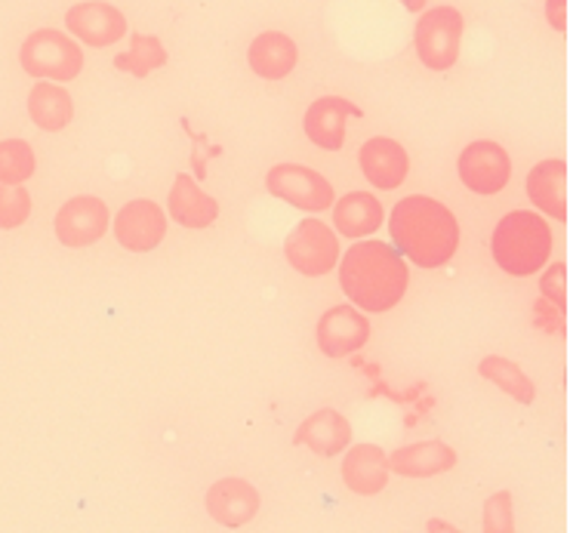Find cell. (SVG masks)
Returning <instances> with one entry per match:
<instances>
[{
  "label": "cell",
  "instance_id": "cell-5",
  "mask_svg": "<svg viewBox=\"0 0 570 533\" xmlns=\"http://www.w3.org/2000/svg\"><path fill=\"white\" fill-rule=\"evenodd\" d=\"M463 13L456 7H432L423 10L416 31H413V47L425 68L432 71H448L460 59V43H463Z\"/></svg>",
  "mask_w": 570,
  "mask_h": 533
},
{
  "label": "cell",
  "instance_id": "cell-16",
  "mask_svg": "<svg viewBox=\"0 0 570 533\" xmlns=\"http://www.w3.org/2000/svg\"><path fill=\"white\" fill-rule=\"evenodd\" d=\"M528 198L556 223H568V160L546 158L528 174Z\"/></svg>",
  "mask_w": 570,
  "mask_h": 533
},
{
  "label": "cell",
  "instance_id": "cell-9",
  "mask_svg": "<svg viewBox=\"0 0 570 533\" xmlns=\"http://www.w3.org/2000/svg\"><path fill=\"white\" fill-rule=\"evenodd\" d=\"M167 226L170 223H167V214L160 210V204L139 198L124 204L118 210V216H115V238L130 254H148L167 238Z\"/></svg>",
  "mask_w": 570,
  "mask_h": 533
},
{
  "label": "cell",
  "instance_id": "cell-3",
  "mask_svg": "<svg viewBox=\"0 0 570 533\" xmlns=\"http://www.w3.org/2000/svg\"><path fill=\"white\" fill-rule=\"evenodd\" d=\"M493 263L512 278H531L552 256V228L543 216L533 210H512L505 214L491 238Z\"/></svg>",
  "mask_w": 570,
  "mask_h": 533
},
{
  "label": "cell",
  "instance_id": "cell-22",
  "mask_svg": "<svg viewBox=\"0 0 570 533\" xmlns=\"http://www.w3.org/2000/svg\"><path fill=\"white\" fill-rule=\"evenodd\" d=\"M247 62H250L253 75H259V78L284 80L299 62V50L284 31H263L253 38Z\"/></svg>",
  "mask_w": 570,
  "mask_h": 533
},
{
  "label": "cell",
  "instance_id": "cell-15",
  "mask_svg": "<svg viewBox=\"0 0 570 533\" xmlns=\"http://www.w3.org/2000/svg\"><path fill=\"white\" fill-rule=\"evenodd\" d=\"M207 512L216 524H223L228 531H238L244 524H250L259 512V491L250 481L244 478H223L207 491Z\"/></svg>",
  "mask_w": 570,
  "mask_h": 533
},
{
  "label": "cell",
  "instance_id": "cell-26",
  "mask_svg": "<svg viewBox=\"0 0 570 533\" xmlns=\"http://www.w3.org/2000/svg\"><path fill=\"white\" fill-rule=\"evenodd\" d=\"M38 170L35 148L26 139H3L0 142V182L10 186H26L28 179Z\"/></svg>",
  "mask_w": 570,
  "mask_h": 533
},
{
  "label": "cell",
  "instance_id": "cell-7",
  "mask_svg": "<svg viewBox=\"0 0 570 533\" xmlns=\"http://www.w3.org/2000/svg\"><path fill=\"white\" fill-rule=\"evenodd\" d=\"M266 188L272 198H281L305 214H324L336 200L331 182L303 164H275L266 176Z\"/></svg>",
  "mask_w": 570,
  "mask_h": 533
},
{
  "label": "cell",
  "instance_id": "cell-29",
  "mask_svg": "<svg viewBox=\"0 0 570 533\" xmlns=\"http://www.w3.org/2000/svg\"><path fill=\"white\" fill-rule=\"evenodd\" d=\"M540 294L549 299L552 306L568 312V263H552L540 278Z\"/></svg>",
  "mask_w": 570,
  "mask_h": 533
},
{
  "label": "cell",
  "instance_id": "cell-28",
  "mask_svg": "<svg viewBox=\"0 0 570 533\" xmlns=\"http://www.w3.org/2000/svg\"><path fill=\"white\" fill-rule=\"evenodd\" d=\"M484 531L488 533H512L515 521H512V494H493L484 503Z\"/></svg>",
  "mask_w": 570,
  "mask_h": 533
},
{
  "label": "cell",
  "instance_id": "cell-13",
  "mask_svg": "<svg viewBox=\"0 0 570 533\" xmlns=\"http://www.w3.org/2000/svg\"><path fill=\"white\" fill-rule=\"evenodd\" d=\"M358 164L364 179L380 191H395V188L411 174V158L407 148L389 139V136H373L358 151Z\"/></svg>",
  "mask_w": 570,
  "mask_h": 533
},
{
  "label": "cell",
  "instance_id": "cell-18",
  "mask_svg": "<svg viewBox=\"0 0 570 533\" xmlns=\"http://www.w3.org/2000/svg\"><path fill=\"white\" fill-rule=\"evenodd\" d=\"M385 223L383 200L371 191H348L333 200V231L348 240H361L376 235Z\"/></svg>",
  "mask_w": 570,
  "mask_h": 533
},
{
  "label": "cell",
  "instance_id": "cell-24",
  "mask_svg": "<svg viewBox=\"0 0 570 533\" xmlns=\"http://www.w3.org/2000/svg\"><path fill=\"white\" fill-rule=\"evenodd\" d=\"M478 374L484 376V379H491L493 386L500 388V392H505L509 398H515L518 404H533V401H537V386H533L531 376L524 374L515 361L503 358V355H488V358H481Z\"/></svg>",
  "mask_w": 570,
  "mask_h": 533
},
{
  "label": "cell",
  "instance_id": "cell-32",
  "mask_svg": "<svg viewBox=\"0 0 570 533\" xmlns=\"http://www.w3.org/2000/svg\"><path fill=\"white\" fill-rule=\"evenodd\" d=\"M401 3H404V7H407L411 13H423L425 3H429V0H401Z\"/></svg>",
  "mask_w": 570,
  "mask_h": 533
},
{
  "label": "cell",
  "instance_id": "cell-6",
  "mask_svg": "<svg viewBox=\"0 0 570 533\" xmlns=\"http://www.w3.org/2000/svg\"><path fill=\"white\" fill-rule=\"evenodd\" d=\"M284 256L305 278H324L340 266V235L321 219H303L284 240Z\"/></svg>",
  "mask_w": 570,
  "mask_h": 533
},
{
  "label": "cell",
  "instance_id": "cell-27",
  "mask_svg": "<svg viewBox=\"0 0 570 533\" xmlns=\"http://www.w3.org/2000/svg\"><path fill=\"white\" fill-rule=\"evenodd\" d=\"M31 216V195L22 186L0 182V228H19Z\"/></svg>",
  "mask_w": 570,
  "mask_h": 533
},
{
  "label": "cell",
  "instance_id": "cell-11",
  "mask_svg": "<svg viewBox=\"0 0 570 533\" xmlns=\"http://www.w3.org/2000/svg\"><path fill=\"white\" fill-rule=\"evenodd\" d=\"M108 207L102 198L94 195H78L62 204V210L56 214V238L62 240V247H90L108 231Z\"/></svg>",
  "mask_w": 570,
  "mask_h": 533
},
{
  "label": "cell",
  "instance_id": "cell-10",
  "mask_svg": "<svg viewBox=\"0 0 570 533\" xmlns=\"http://www.w3.org/2000/svg\"><path fill=\"white\" fill-rule=\"evenodd\" d=\"M371 339L367 312L355 306H333L318 320V348L327 358L340 361L355 355Z\"/></svg>",
  "mask_w": 570,
  "mask_h": 533
},
{
  "label": "cell",
  "instance_id": "cell-8",
  "mask_svg": "<svg viewBox=\"0 0 570 533\" xmlns=\"http://www.w3.org/2000/svg\"><path fill=\"white\" fill-rule=\"evenodd\" d=\"M460 182L469 191H475L481 198L500 195L509 179H512V158L505 155V148L491 139H478L472 146L463 148V155L456 160Z\"/></svg>",
  "mask_w": 570,
  "mask_h": 533
},
{
  "label": "cell",
  "instance_id": "cell-17",
  "mask_svg": "<svg viewBox=\"0 0 570 533\" xmlns=\"http://www.w3.org/2000/svg\"><path fill=\"white\" fill-rule=\"evenodd\" d=\"M343 481L352 494L376 496L383 494L389 484V456L376 444H348L343 451Z\"/></svg>",
  "mask_w": 570,
  "mask_h": 533
},
{
  "label": "cell",
  "instance_id": "cell-2",
  "mask_svg": "<svg viewBox=\"0 0 570 533\" xmlns=\"http://www.w3.org/2000/svg\"><path fill=\"white\" fill-rule=\"evenodd\" d=\"M389 235L404 259L416 268H441L460 250V223L441 200L411 195L389 214Z\"/></svg>",
  "mask_w": 570,
  "mask_h": 533
},
{
  "label": "cell",
  "instance_id": "cell-4",
  "mask_svg": "<svg viewBox=\"0 0 570 533\" xmlns=\"http://www.w3.org/2000/svg\"><path fill=\"white\" fill-rule=\"evenodd\" d=\"M19 62L31 78H47L56 83H68L83 71V50L66 31L56 28H38L35 34H28Z\"/></svg>",
  "mask_w": 570,
  "mask_h": 533
},
{
  "label": "cell",
  "instance_id": "cell-25",
  "mask_svg": "<svg viewBox=\"0 0 570 533\" xmlns=\"http://www.w3.org/2000/svg\"><path fill=\"white\" fill-rule=\"evenodd\" d=\"M160 66H167V50H164V43L155 34H134L130 38V50L115 56V68L134 75V78H148Z\"/></svg>",
  "mask_w": 570,
  "mask_h": 533
},
{
  "label": "cell",
  "instance_id": "cell-12",
  "mask_svg": "<svg viewBox=\"0 0 570 533\" xmlns=\"http://www.w3.org/2000/svg\"><path fill=\"white\" fill-rule=\"evenodd\" d=\"M68 31L87 43V47H111L118 43L124 34H127V19L120 13L118 7H111L106 0H83V3H75L66 16Z\"/></svg>",
  "mask_w": 570,
  "mask_h": 533
},
{
  "label": "cell",
  "instance_id": "cell-19",
  "mask_svg": "<svg viewBox=\"0 0 570 533\" xmlns=\"http://www.w3.org/2000/svg\"><path fill=\"white\" fill-rule=\"evenodd\" d=\"M389 468L404 478H435L456 468V451L444 441H416L389 456Z\"/></svg>",
  "mask_w": 570,
  "mask_h": 533
},
{
  "label": "cell",
  "instance_id": "cell-21",
  "mask_svg": "<svg viewBox=\"0 0 570 533\" xmlns=\"http://www.w3.org/2000/svg\"><path fill=\"white\" fill-rule=\"evenodd\" d=\"M167 214L183 228H207L219 219V204L191 176L179 174L167 198Z\"/></svg>",
  "mask_w": 570,
  "mask_h": 533
},
{
  "label": "cell",
  "instance_id": "cell-30",
  "mask_svg": "<svg viewBox=\"0 0 570 533\" xmlns=\"http://www.w3.org/2000/svg\"><path fill=\"white\" fill-rule=\"evenodd\" d=\"M533 315H537V320H540V327H543L546 334H568V312H561L558 306H552L549 299H540V303L533 306Z\"/></svg>",
  "mask_w": 570,
  "mask_h": 533
},
{
  "label": "cell",
  "instance_id": "cell-1",
  "mask_svg": "<svg viewBox=\"0 0 570 533\" xmlns=\"http://www.w3.org/2000/svg\"><path fill=\"white\" fill-rule=\"evenodd\" d=\"M340 287L361 312H392L411 287L407 259L383 240H355V247H348L340 259Z\"/></svg>",
  "mask_w": 570,
  "mask_h": 533
},
{
  "label": "cell",
  "instance_id": "cell-31",
  "mask_svg": "<svg viewBox=\"0 0 570 533\" xmlns=\"http://www.w3.org/2000/svg\"><path fill=\"white\" fill-rule=\"evenodd\" d=\"M546 19L558 34L568 31V0H546Z\"/></svg>",
  "mask_w": 570,
  "mask_h": 533
},
{
  "label": "cell",
  "instance_id": "cell-20",
  "mask_svg": "<svg viewBox=\"0 0 570 533\" xmlns=\"http://www.w3.org/2000/svg\"><path fill=\"white\" fill-rule=\"evenodd\" d=\"M293 441L299 447H308L312 454L331 460V456L343 454L345 447L352 444V426H348V420L343 414L324 407V411H318V414H312L308 420L299 423Z\"/></svg>",
  "mask_w": 570,
  "mask_h": 533
},
{
  "label": "cell",
  "instance_id": "cell-14",
  "mask_svg": "<svg viewBox=\"0 0 570 533\" xmlns=\"http://www.w3.org/2000/svg\"><path fill=\"white\" fill-rule=\"evenodd\" d=\"M361 115L364 111L343 96H321L305 111L303 130L308 142H315L324 151H340L345 142V120L361 118Z\"/></svg>",
  "mask_w": 570,
  "mask_h": 533
},
{
  "label": "cell",
  "instance_id": "cell-23",
  "mask_svg": "<svg viewBox=\"0 0 570 533\" xmlns=\"http://www.w3.org/2000/svg\"><path fill=\"white\" fill-rule=\"evenodd\" d=\"M28 115L47 134H59L66 130L71 118H75V102L62 83L56 80H40L35 90L28 93Z\"/></svg>",
  "mask_w": 570,
  "mask_h": 533
}]
</instances>
